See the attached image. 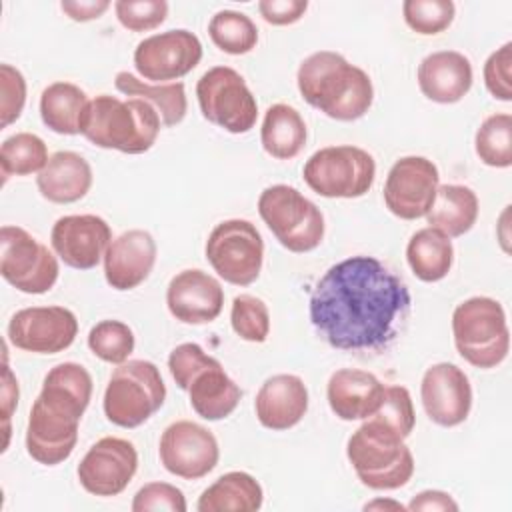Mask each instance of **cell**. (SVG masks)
Here are the masks:
<instances>
[{
    "label": "cell",
    "instance_id": "obj_41",
    "mask_svg": "<svg viewBox=\"0 0 512 512\" xmlns=\"http://www.w3.org/2000/svg\"><path fill=\"white\" fill-rule=\"evenodd\" d=\"M26 104V80L22 72L10 64H0V126L8 128L16 122Z\"/></svg>",
    "mask_w": 512,
    "mask_h": 512
},
{
    "label": "cell",
    "instance_id": "obj_27",
    "mask_svg": "<svg viewBox=\"0 0 512 512\" xmlns=\"http://www.w3.org/2000/svg\"><path fill=\"white\" fill-rule=\"evenodd\" d=\"M478 218V196L464 184L438 186L436 198L426 214L430 228L440 230L448 238L464 236Z\"/></svg>",
    "mask_w": 512,
    "mask_h": 512
},
{
    "label": "cell",
    "instance_id": "obj_15",
    "mask_svg": "<svg viewBox=\"0 0 512 512\" xmlns=\"http://www.w3.org/2000/svg\"><path fill=\"white\" fill-rule=\"evenodd\" d=\"M440 174L432 160L424 156H404L392 164L384 182V204L402 220H416L428 214Z\"/></svg>",
    "mask_w": 512,
    "mask_h": 512
},
{
    "label": "cell",
    "instance_id": "obj_5",
    "mask_svg": "<svg viewBox=\"0 0 512 512\" xmlns=\"http://www.w3.org/2000/svg\"><path fill=\"white\" fill-rule=\"evenodd\" d=\"M346 456L358 480L370 490H396L414 474V456L404 438L374 418L352 432Z\"/></svg>",
    "mask_w": 512,
    "mask_h": 512
},
{
    "label": "cell",
    "instance_id": "obj_16",
    "mask_svg": "<svg viewBox=\"0 0 512 512\" xmlns=\"http://www.w3.org/2000/svg\"><path fill=\"white\" fill-rule=\"evenodd\" d=\"M138 470V452L132 442L104 436L94 442L80 460L76 474L80 486L94 496H118L132 482Z\"/></svg>",
    "mask_w": 512,
    "mask_h": 512
},
{
    "label": "cell",
    "instance_id": "obj_32",
    "mask_svg": "<svg viewBox=\"0 0 512 512\" xmlns=\"http://www.w3.org/2000/svg\"><path fill=\"white\" fill-rule=\"evenodd\" d=\"M114 86L118 92L130 98L146 100L162 120V126H176L184 120L188 110L184 82H166V84H146L130 72H118Z\"/></svg>",
    "mask_w": 512,
    "mask_h": 512
},
{
    "label": "cell",
    "instance_id": "obj_30",
    "mask_svg": "<svg viewBox=\"0 0 512 512\" xmlns=\"http://www.w3.org/2000/svg\"><path fill=\"white\" fill-rule=\"evenodd\" d=\"M86 92L72 82H52L40 94V118L56 134H80L88 106Z\"/></svg>",
    "mask_w": 512,
    "mask_h": 512
},
{
    "label": "cell",
    "instance_id": "obj_48",
    "mask_svg": "<svg viewBox=\"0 0 512 512\" xmlns=\"http://www.w3.org/2000/svg\"><path fill=\"white\" fill-rule=\"evenodd\" d=\"M408 510H426V512H436V510H458V504L448 492L442 490H422L418 492L412 502L406 506Z\"/></svg>",
    "mask_w": 512,
    "mask_h": 512
},
{
    "label": "cell",
    "instance_id": "obj_33",
    "mask_svg": "<svg viewBox=\"0 0 512 512\" xmlns=\"http://www.w3.org/2000/svg\"><path fill=\"white\" fill-rule=\"evenodd\" d=\"M48 160L50 156L44 140L32 132H16L0 146V168L4 180L8 176L40 174Z\"/></svg>",
    "mask_w": 512,
    "mask_h": 512
},
{
    "label": "cell",
    "instance_id": "obj_49",
    "mask_svg": "<svg viewBox=\"0 0 512 512\" xmlns=\"http://www.w3.org/2000/svg\"><path fill=\"white\" fill-rule=\"evenodd\" d=\"M374 508H392V510H404L402 504L398 502H390V500H374V502H368L364 506V510H374Z\"/></svg>",
    "mask_w": 512,
    "mask_h": 512
},
{
    "label": "cell",
    "instance_id": "obj_24",
    "mask_svg": "<svg viewBox=\"0 0 512 512\" xmlns=\"http://www.w3.org/2000/svg\"><path fill=\"white\" fill-rule=\"evenodd\" d=\"M420 92L438 104L460 102L472 88V64L456 50H438L418 64Z\"/></svg>",
    "mask_w": 512,
    "mask_h": 512
},
{
    "label": "cell",
    "instance_id": "obj_13",
    "mask_svg": "<svg viewBox=\"0 0 512 512\" xmlns=\"http://www.w3.org/2000/svg\"><path fill=\"white\" fill-rule=\"evenodd\" d=\"M202 60V44L190 30H166L138 42L134 68L154 84L176 82L192 72Z\"/></svg>",
    "mask_w": 512,
    "mask_h": 512
},
{
    "label": "cell",
    "instance_id": "obj_37",
    "mask_svg": "<svg viewBox=\"0 0 512 512\" xmlns=\"http://www.w3.org/2000/svg\"><path fill=\"white\" fill-rule=\"evenodd\" d=\"M232 330L246 342H264L270 334V312L264 300L252 294H240L230 308Z\"/></svg>",
    "mask_w": 512,
    "mask_h": 512
},
{
    "label": "cell",
    "instance_id": "obj_28",
    "mask_svg": "<svg viewBox=\"0 0 512 512\" xmlns=\"http://www.w3.org/2000/svg\"><path fill=\"white\" fill-rule=\"evenodd\" d=\"M264 492L260 482L242 470H232L216 478L198 498V512H254L260 510Z\"/></svg>",
    "mask_w": 512,
    "mask_h": 512
},
{
    "label": "cell",
    "instance_id": "obj_42",
    "mask_svg": "<svg viewBox=\"0 0 512 512\" xmlns=\"http://www.w3.org/2000/svg\"><path fill=\"white\" fill-rule=\"evenodd\" d=\"M214 362H216V358L208 356L202 350V346H198L196 342H184L170 352L168 370H170V376L174 378V382L178 384V388L188 390L194 376Z\"/></svg>",
    "mask_w": 512,
    "mask_h": 512
},
{
    "label": "cell",
    "instance_id": "obj_11",
    "mask_svg": "<svg viewBox=\"0 0 512 512\" xmlns=\"http://www.w3.org/2000/svg\"><path fill=\"white\" fill-rule=\"evenodd\" d=\"M204 252L224 282L248 286L260 276L264 240L250 220L230 218L212 228Z\"/></svg>",
    "mask_w": 512,
    "mask_h": 512
},
{
    "label": "cell",
    "instance_id": "obj_21",
    "mask_svg": "<svg viewBox=\"0 0 512 512\" xmlns=\"http://www.w3.org/2000/svg\"><path fill=\"white\" fill-rule=\"evenodd\" d=\"M156 240L150 232L132 228L116 236L104 254V278L114 290H132L152 272L156 262Z\"/></svg>",
    "mask_w": 512,
    "mask_h": 512
},
{
    "label": "cell",
    "instance_id": "obj_47",
    "mask_svg": "<svg viewBox=\"0 0 512 512\" xmlns=\"http://www.w3.org/2000/svg\"><path fill=\"white\" fill-rule=\"evenodd\" d=\"M60 8L74 22H90L100 18L110 8V2L108 0H62Z\"/></svg>",
    "mask_w": 512,
    "mask_h": 512
},
{
    "label": "cell",
    "instance_id": "obj_9",
    "mask_svg": "<svg viewBox=\"0 0 512 512\" xmlns=\"http://www.w3.org/2000/svg\"><path fill=\"white\" fill-rule=\"evenodd\" d=\"M308 188L324 198H360L376 178V162L364 148L342 144L316 150L302 168Z\"/></svg>",
    "mask_w": 512,
    "mask_h": 512
},
{
    "label": "cell",
    "instance_id": "obj_43",
    "mask_svg": "<svg viewBox=\"0 0 512 512\" xmlns=\"http://www.w3.org/2000/svg\"><path fill=\"white\" fill-rule=\"evenodd\" d=\"M186 498L180 488L168 482H148L144 484L132 500V512H150V510H168V512H186Z\"/></svg>",
    "mask_w": 512,
    "mask_h": 512
},
{
    "label": "cell",
    "instance_id": "obj_44",
    "mask_svg": "<svg viewBox=\"0 0 512 512\" xmlns=\"http://www.w3.org/2000/svg\"><path fill=\"white\" fill-rule=\"evenodd\" d=\"M510 68H512V42H506L504 46L494 50L484 62V84H486V90L496 100H502V102L512 100Z\"/></svg>",
    "mask_w": 512,
    "mask_h": 512
},
{
    "label": "cell",
    "instance_id": "obj_36",
    "mask_svg": "<svg viewBox=\"0 0 512 512\" xmlns=\"http://www.w3.org/2000/svg\"><path fill=\"white\" fill-rule=\"evenodd\" d=\"M134 344L132 328L120 320H102L88 332V348L108 364H124L134 352Z\"/></svg>",
    "mask_w": 512,
    "mask_h": 512
},
{
    "label": "cell",
    "instance_id": "obj_7",
    "mask_svg": "<svg viewBox=\"0 0 512 512\" xmlns=\"http://www.w3.org/2000/svg\"><path fill=\"white\" fill-rule=\"evenodd\" d=\"M166 400V384L150 360L118 364L104 390V414L120 428H138L148 422Z\"/></svg>",
    "mask_w": 512,
    "mask_h": 512
},
{
    "label": "cell",
    "instance_id": "obj_22",
    "mask_svg": "<svg viewBox=\"0 0 512 512\" xmlns=\"http://www.w3.org/2000/svg\"><path fill=\"white\" fill-rule=\"evenodd\" d=\"M254 410L264 428L288 430L296 426L308 410V388L296 374H274L260 386Z\"/></svg>",
    "mask_w": 512,
    "mask_h": 512
},
{
    "label": "cell",
    "instance_id": "obj_45",
    "mask_svg": "<svg viewBox=\"0 0 512 512\" xmlns=\"http://www.w3.org/2000/svg\"><path fill=\"white\" fill-rule=\"evenodd\" d=\"M308 10L306 0H260L258 12L272 26H288L298 22Z\"/></svg>",
    "mask_w": 512,
    "mask_h": 512
},
{
    "label": "cell",
    "instance_id": "obj_2",
    "mask_svg": "<svg viewBox=\"0 0 512 512\" xmlns=\"http://www.w3.org/2000/svg\"><path fill=\"white\" fill-rule=\"evenodd\" d=\"M92 398V376L76 362L56 364L44 376L26 426V452L44 466L70 458L78 442V424Z\"/></svg>",
    "mask_w": 512,
    "mask_h": 512
},
{
    "label": "cell",
    "instance_id": "obj_23",
    "mask_svg": "<svg viewBox=\"0 0 512 512\" xmlns=\"http://www.w3.org/2000/svg\"><path fill=\"white\" fill-rule=\"evenodd\" d=\"M386 386L366 370L358 368H340L332 372L328 386H326V398L330 404V410L346 422L352 420H366L370 418L382 398H384Z\"/></svg>",
    "mask_w": 512,
    "mask_h": 512
},
{
    "label": "cell",
    "instance_id": "obj_12",
    "mask_svg": "<svg viewBox=\"0 0 512 512\" xmlns=\"http://www.w3.org/2000/svg\"><path fill=\"white\" fill-rule=\"evenodd\" d=\"M0 274L24 294L48 292L60 274L56 256L20 226L0 228Z\"/></svg>",
    "mask_w": 512,
    "mask_h": 512
},
{
    "label": "cell",
    "instance_id": "obj_19",
    "mask_svg": "<svg viewBox=\"0 0 512 512\" xmlns=\"http://www.w3.org/2000/svg\"><path fill=\"white\" fill-rule=\"evenodd\" d=\"M426 416L444 428L462 424L472 408V386L462 368L438 362L426 368L420 384Z\"/></svg>",
    "mask_w": 512,
    "mask_h": 512
},
{
    "label": "cell",
    "instance_id": "obj_26",
    "mask_svg": "<svg viewBox=\"0 0 512 512\" xmlns=\"http://www.w3.org/2000/svg\"><path fill=\"white\" fill-rule=\"evenodd\" d=\"M186 392L192 410L210 422L230 416L242 398L240 386L224 372L218 360L200 370Z\"/></svg>",
    "mask_w": 512,
    "mask_h": 512
},
{
    "label": "cell",
    "instance_id": "obj_17",
    "mask_svg": "<svg viewBox=\"0 0 512 512\" xmlns=\"http://www.w3.org/2000/svg\"><path fill=\"white\" fill-rule=\"evenodd\" d=\"M76 334V314L64 306L22 308L8 322L12 346L34 354H58L72 346Z\"/></svg>",
    "mask_w": 512,
    "mask_h": 512
},
{
    "label": "cell",
    "instance_id": "obj_34",
    "mask_svg": "<svg viewBox=\"0 0 512 512\" xmlns=\"http://www.w3.org/2000/svg\"><path fill=\"white\" fill-rule=\"evenodd\" d=\"M208 34L222 52L248 54L258 42V28L250 16L238 10H220L208 22Z\"/></svg>",
    "mask_w": 512,
    "mask_h": 512
},
{
    "label": "cell",
    "instance_id": "obj_10",
    "mask_svg": "<svg viewBox=\"0 0 512 512\" xmlns=\"http://www.w3.org/2000/svg\"><path fill=\"white\" fill-rule=\"evenodd\" d=\"M196 98L202 116L230 134L254 128L258 104L246 80L230 66H214L196 82Z\"/></svg>",
    "mask_w": 512,
    "mask_h": 512
},
{
    "label": "cell",
    "instance_id": "obj_20",
    "mask_svg": "<svg viewBox=\"0 0 512 512\" xmlns=\"http://www.w3.org/2000/svg\"><path fill=\"white\" fill-rule=\"evenodd\" d=\"M166 306L184 324H208L222 312L224 288L208 272L188 268L172 276L166 288Z\"/></svg>",
    "mask_w": 512,
    "mask_h": 512
},
{
    "label": "cell",
    "instance_id": "obj_14",
    "mask_svg": "<svg viewBox=\"0 0 512 512\" xmlns=\"http://www.w3.org/2000/svg\"><path fill=\"white\" fill-rule=\"evenodd\" d=\"M162 466L184 480H200L220 458L216 436L192 420H178L164 428L158 444Z\"/></svg>",
    "mask_w": 512,
    "mask_h": 512
},
{
    "label": "cell",
    "instance_id": "obj_3",
    "mask_svg": "<svg viewBox=\"0 0 512 512\" xmlns=\"http://www.w3.org/2000/svg\"><path fill=\"white\" fill-rule=\"evenodd\" d=\"M296 82L302 98L312 108L338 122L362 118L374 100L370 76L332 50H320L304 58Z\"/></svg>",
    "mask_w": 512,
    "mask_h": 512
},
{
    "label": "cell",
    "instance_id": "obj_38",
    "mask_svg": "<svg viewBox=\"0 0 512 512\" xmlns=\"http://www.w3.org/2000/svg\"><path fill=\"white\" fill-rule=\"evenodd\" d=\"M404 22L418 34L430 36L446 30L456 14L452 0H406L402 4Z\"/></svg>",
    "mask_w": 512,
    "mask_h": 512
},
{
    "label": "cell",
    "instance_id": "obj_25",
    "mask_svg": "<svg viewBox=\"0 0 512 512\" xmlns=\"http://www.w3.org/2000/svg\"><path fill=\"white\" fill-rule=\"evenodd\" d=\"M42 198L54 204L82 200L92 186V168L84 156L72 150H58L36 176Z\"/></svg>",
    "mask_w": 512,
    "mask_h": 512
},
{
    "label": "cell",
    "instance_id": "obj_4",
    "mask_svg": "<svg viewBox=\"0 0 512 512\" xmlns=\"http://www.w3.org/2000/svg\"><path fill=\"white\" fill-rule=\"evenodd\" d=\"M160 126V114L146 100L100 94L88 102L80 134L98 148L142 154L154 146Z\"/></svg>",
    "mask_w": 512,
    "mask_h": 512
},
{
    "label": "cell",
    "instance_id": "obj_8",
    "mask_svg": "<svg viewBox=\"0 0 512 512\" xmlns=\"http://www.w3.org/2000/svg\"><path fill=\"white\" fill-rule=\"evenodd\" d=\"M258 214L274 238L294 254L318 248L324 238V216L320 208L294 186L274 184L262 190Z\"/></svg>",
    "mask_w": 512,
    "mask_h": 512
},
{
    "label": "cell",
    "instance_id": "obj_31",
    "mask_svg": "<svg viewBox=\"0 0 512 512\" xmlns=\"http://www.w3.org/2000/svg\"><path fill=\"white\" fill-rule=\"evenodd\" d=\"M406 260L422 282H438L448 276L454 262L452 240L436 228H422L408 240Z\"/></svg>",
    "mask_w": 512,
    "mask_h": 512
},
{
    "label": "cell",
    "instance_id": "obj_35",
    "mask_svg": "<svg viewBox=\"0 0 512 512\" xmlns=\"http://www.w3.org/2000/svg\"><path fill=\"white\" fill-rule=\"evenodd\" d=\"M476 156L492 168L512 164V116L508 112L488 116L474 136Z\"/></svg>",
    "mask_w": 512,
    "mask_h": 512
},
{
    "label": "cell",
    "instance_id": "obj_46",
    "mask_svg": "<svg viewBox=\"0 0 512 512\" xmlns=\"http://www.w3.org/2000/svg\"><path fill=\"white\" fill-rule=\"evenodd\" d=\"M18 404V380L4 362L2 366V420H4V450L8 448L10 442V416Z\"/></svg>",
    "mask_w": 512,
    "mask_h": 512
},
{
    "label": "cell",
    "instance_id": "obj_40",
    "mask_svg": "<svg viewBox=\"0 0 512 512\" xmlns=\"http://www.w3.org/2000/svg\"><path fill=\"white\" fill-rule=\"evenodd\" d=\"M118 22L132 32H148L158 28L168 16L164 0H118L114 2Z\"/></svg>",
    "mask_w": 512,
    "mask_h": 512
},
{
    "label": "cell",
    "instance_id": "obj_18",
    "mask_svg": "<svg viewBox=\"0 0 512 512\" xmlns=\"http://www.w3.org/2000/svg\"><path fill=\"white\" fill-rule=\"evenodd\" d=\"M112 242L108 222L96 214H70L54 222L50 244L54 254L70 268L90 270L100 260Z\"/></svg>",
    "mask_w": 512,
    "mask_h": 512
},
{
    "label": "cell",
    "instance_id": "obj_6",
    "mask_svg": "<svg viewBox=\"0 0 512 512\" xmlns=\"http://www.w3.org/2000/svg\"><path fill=\"white\" fill-rule=\"evenodd\" d=\"M452 334L458 354L476 368H496L510 350L504 308L488 296H472L452 312Z\"/></svg>",
    "mask_w": 512,
    "mask_h": 512
},
{
    "label": "cell",
    "instance_id": "obj_39",
    "mask_svg": "<svg viewBox=\"0 0 512 512\" xmlns=\"http://www.w3.org/2000/svg\"><path fill=\"white\" fill-rule=\"evenodd\" d=\"M384 426L392 428L396 434H400L404 440L412 434L416 424L414 404L408 388L404 386H386L384 398L378 406V410L370 416Z\"/></svg>",
    "mask_w": 512,
    "mask_h": 512
},
{
    "label": "cell",
    "instance_id": "obj_1",
    "mask_svg": "<svg viewBox=\"0 0 512 512\" xmlns=\"http://www.w3.org/2000/svg\"><path fill=\"white\" fill-rule=\"evenodd\" d=\"M406 284L374 256L330 266L310 294V322L336 350H380L410 310Z\"/></svg>",
    "mask_w": 512,
    "mask_h": 512
},
{
    "label": "cell",
    "instance_id": "obj_29",
    "mask_svg": "<svg viewBox=\"0 0 512 512\" xmlns=\"http://www.w3.org/2000/svg\"><path fill=\"white\" fill-rule=\"evenodd\" d=\"M306 124L300 112L288 104H272L262 120L260 142L276 160L296 158L306 144Z\"/></svg>",
    "mask_w": 512,
    "mask_h": 512
}]
</instances>
